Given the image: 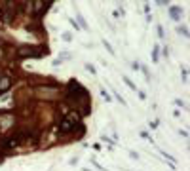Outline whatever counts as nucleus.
<instances>
[]
</instances>
